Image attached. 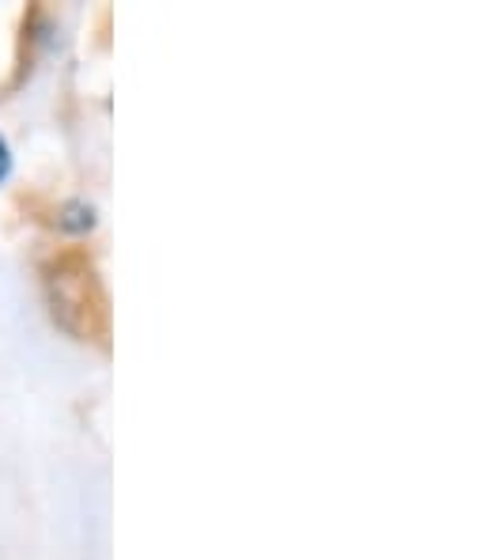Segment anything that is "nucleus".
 Returning <instances> with one entry per match:
<instances>
[{"instance_id": "1", "label": "nucleus", "mask_w": 488, "mask_h": 560, "mask_svg": "<svg viewBox=\"0 0 488 560\" xmlns=\"http://www.w3.org/2000/svg\"><path fill=\"white\" fill-rule=\"evenodd\" d=\"M8 171H12V155H8V144L0 140V183L8 178Z\"/></svg>"}]
</instances>
